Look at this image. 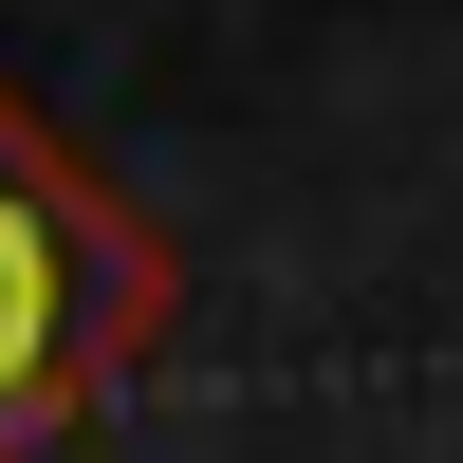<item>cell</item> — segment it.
<instances>
[{
	"label": "cell",
	"mask_w": 463,
	"mask_h": 463,
	"mask_svg": "<svg viewBox=\"0 0 463 463\" xmlns=\"http://www.w3.org/2000/svg\"><path fill=\"white\" fill-rule=\"evenodd\" d=\"M148 297H167V279H148L130 204H111V185H74L56 148L0 111V463L56 427L74 390H111V371H130Z\"/></svg>",
	"instance_id": "6da1fadb"
}]
</instances>
